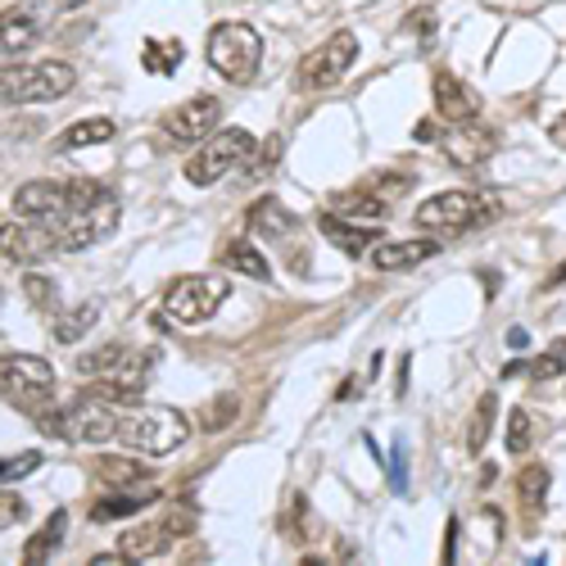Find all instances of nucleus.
Here are the masks:
<instances>
[{
	"instance_id": "39",
	"label": "nucleus",
	"mask_w": 566,
	"mask_h": 566,
	"mask_svg": "<svg viewBox=\"0 0 566 566\" xmlns=\"http://www.w3.org/2000/svg\"><path fill=\"white\" fill-rule=\"evenodd\" d=\"M403 462H408V449L395 444V458H390V485L395 490H403Z\"/></svg>"
},
{
	"instance_id": "15",
	"label": "nucleus",
	"mask_w": 566,
	"mask_h": 566,
	"mask_svg": "<svg viewBox=\"0 0 566 566\" xmlns=\"http://www.w3.org/2000/svg\"><path fill=\"white\" fill-rule=\"evenodd\" d=\"M0 254L14 259V263H36L45 254H55V235L45 222H28V218L6 222L0 227Z\"/></svg>"
},
{
	"instance_id": "25",
	"label": "nucleus",
	"mask_w": 566,
	"mask_h": 566,
	"mask_svg": "<svg viewBox=\"0 0 566 566\" xmlns=\"http://www.w3.org/2000/svg\"><path fill=\"white\" fill-rule=\"evenodd\" d=\"M218 263H222L227 272H241V276H250V281H272L268 259H263V254H259L250 241H235V245H227Z\"/></svg>"
},
{
	"instance_id": "22",
	"label": "nucleus",
	"mask_w": 566,
	"mask_h": 566,
	"mask_svg": "<svg viewBox=\"0 0 566 566\" xmlns=\"http://www.w3.org/2000/svg\"><path fill=\"white\" fill-rule=\"evenodd\" d=\"M245 227H250L254 235H263V241H281V235L291 231V213L276 205V196H263V200H254V205H250Z\"/></svg>"
},
{
	"instance_id": "9",
	"label": "nucleus",
	"mask_w": 566,
	"mask_h": 566,
	"mask_svg": "<svg viewBox=\"0 0 566 566\" xmlns=\"http://www.w3.org/2000/svg\"><path fill=\"white\" fill-rule=\"evenodd\" d=\"M227 300V276L218 272H191V276H177L168 295H164V313L172 322H186V326H200L209 322Z\"/></svg>"
},
{
	"instance_id": "37",
	"label": "nucleus",
	"mask_w": 566,
	"mask_h": 566,
	"mask_svg": "<svg viewBox=\"0 0 566 566\" xmlns=\"http://www.w3.org/2000/svg\"><path fill=\"white\" fill-rule=\"evenodd\" d=\"M28 516V503L19 499V494H0V531H10V526H19Z\"/></svg>"
},
{
	"instance_id": "24",
	"label": "nucleus",
	"mask_w": 566,
	"mask_h": 566,
	"mask_svg": "<svg viewBox=\"0 0 566 566\" xmlns=\"http://www.w3.org/2000/svg\"><path fill=\"white\" fill-rule=\"evenodd\" d=\"M155 499H159V490H140V494H114V499H101V503H91V522H118V516H136V512H146Z\"/></svg>"
},
{
	"instance_id": "13",
	"label": "nucleus",
	"mask_w": 566,
	"mask_h": 566,
	"mask_svg": "<svg viewBox=\"0 0 566 566\" xmlns=\"http://www.w3.org/2000/svg\"><path fill=\"white\" fill-rule=\"evenodd\" d=\"M440 146H444V155H449V164L453 168H481L490 155H494V146H499V136L485 127V123H476V118H467V123H449V132L440 136Z\"/></svg>"
},
{
	"instance_id": "20",
	"label": "nucleus",
	"mask_w": 566,
	"mask_h": 566,
	"mask_svg": "<svg viewBox=\"0 0 566 566\" xmlns=\"http://www.w3.org/2000/svg\"><path fill=\"white\" fill-rule=\"evenodd\" d=\"M64 535H69V512L64 507H55L51 516H45V526L23 544V562L28 566H36V562H51L55 553H60V544H64Z\"/></svg>"
},
{
	"instance_id": "5",
	"label": "nucleus",
	"mask_w": 566,
	"mask_h": 566,
	"mask_svg": "<svg viewBox=\"0 0 566 566\" xmlns=\"http://www.w3.org/2000/svg\"><path fill=\"white\" fill-rule=\"evenodd\" d=\"M55 395V367L36 358V354H6L0 358V399L23 408V412H41Z\"/></svg>"
},
{
	"instance_id": "16",
	"label": "nucleus",
	"mask_w": 566,
	"mask_h": 566,
	"mask_svg": "<svg viewBox=\"0 0 566 566\" xmlns=\"http://www.w3.org/2000/svg\"><path fill=\"white\" fill-rule=\"evenodd\" d=\"M431 96H436V114L444 123H467V118H476L481 114V96L471 91L462 77H453L449 69H440L431 77Z\"/></svg>"
},
{
	"instance_id": "41",
	"label": "nucleus",
	"mask_w": 566,
	"mask_h": 566,
	"mask_svg": "<svg viewBox=\"0 0 566 566\" xmlns=\"http://www.w3.org/2000/svg\"><path fill=\"white\" fill-rule=\"evenodd\" d=\"M412 140L431 146V140H440V127H436V123H417V127H412Z\"/></svg>"
},
{
	"instance_id": "18",
	"label": "nucleus",
	"mask_w": 566,
	"mask_h": 566,
	"mask_svg": "<svg viewBox=\"0 0 566 566\" xmlns=\"http://www.w3.org/2000/svg\"><path fill=\"white\" fill-rule=\"evenodd\" d=\"M317 231H322L340 254H349V259H358L363 250H371L376 241H381V227H349V218H336V213H322V218H317Z\"/></svg>"
},
{
	"instance_id": "14",
	"label": "nucleus",
	"mask_w": 566,
	"mask_h": 566,
	"mask_svg": "<svg viewBox=\"0 0 566 566\" xmlns=\"http://www.w3.org/2000/svg\"><path fill=\"white\" fill-rule=\"evenodd\" d=\"M218 123H222V105H218V96H191L186 105L168 109L164 132H168L172 140H209V136L218 132Z\"/></svg>"
},
{
	"instance_id": "4",
	"label": "nucleus",
	"mask_w": 566,
	"mask_h": 566,
	"mask_svg": "<svg viewBox=\"0 0 566 566\" xmlns=\"http://www.w3.org/2000/svg\"><path fill=\"white\" fill-rule=\"evenodd\" d=\"M77 82L73 64L41 60V64H10L0 69V105H45L69 96Z\"/></svg>"
},
{
	"instance_id": "33",
	"label": "nucleus",
	"mask_w": 566,
	"mask_h": 566,
	"mask_svg": "<svg viewBox=\"0 0 566 566\" xmlns=\"http://www.w3.org/2000/svg\"><path fill=\"white\" fill-rule=\"evenodd\" d=\"M36 467H41V453H36V449H23V453L0 458V485H10V481H23V476H32Z\"/></svg>"
},
{
	"instance_id": "36",
	"label": "nucleus",
	"mask_w": 566,
	"mask_h": 566,
	"mask_svg": "<svg viewBox=\"0 0 566 566\" xmlns=\"http://www.w3.org/2000/svg\"><path fill=\"white\" fill-rule=\"evenodd\" d=\"M235 412H241V399H235V395H222V399L213 403V412L205 417V431H222L227 421H235Z\"/></svg>"
},
{
	"instance_id": "6",
	"label": "nucleus",
	"mask_w": 566,
	"mask_h": 566,
	"mask_svg": "<svg viewBox=\"0 0 566 566\" xmlns=\"http://www.w3.org/2000/svg\"><path fill=\"white\" fill-rule=\"evenodd\" d=\"M499 196L490 191H440L431 200H421L417 209V227H431V231H471L490 218H499Z\"/></svg>"
},
{
	"instance_id": "2",
	"label": "nucleus",
	"mask_w": 566,
	"mask_h": 566,
	"mask_svg": "<svg viewBox=\"0 0 566 566\" xmlns=\"http://www.w3.org/2000/svg\"><path fill=\"white\" fill-rule=\"evenodd\" d=\"M114 440L127 453L164 458V453H177L186 440H191V421H186L177 408H136V403H127L123 417H118Z\"/></svg>"
},
{
	"instance_id": "31",
	"label": "nucleus",
	"mask_w": 566,
	"mask_h": 566,
	"mask_svg": "<svg viewBox=\"0 0 566 566\" xmlns=\"http://www.w3.org/2000/svg\"><path fill=\"white\" fill-rule=\"evenodd\" d=\"M132 345H123V340H114V345H101L96 354H82V363H77V371L82 376H96V381H105V376L123 363V354H127Z\"/></svg>"
},
{
	"instance_id": "10",
	"label": "nucleus",
	"mask_w": 566,
	"mask_h": 566,
	"mask_svg": "<svg viewBox=\"0 0 566 566\" xmlns=\"http://www.w3.org/2000/svg\"><path fill=\"white\" fill-rule=\"evenodd\" d=\"M358 60V36L354 32H336L332 41L313 45V55L300 60L295 69V86L300 91H332L336 82H345V73Z\"/></svg>"
},
{
	"instance_id": "19",
	"label": "nucleus",
	"mask_w": 566,
	"mask_h": 566,
	"mask_svg": "<svg viewBox=\"0 0 566 566\" xmlns=\"http://www.w3.org/2000/svg\"><path fill=\"white\" fill-rule=\"evenodd\" d=\"M326 213L349 218V222H381L390 218V200L381 191H336L326 200Z\"/></svg>"
},
{
	"instance_id": "1",
	"label": "nucleus",
	"mask_w": 566,
	"mask_h": 566,
	"mask_svg": "<svg viewBox=\"0 0 566 566\" xmlns=\"http://www.w3.org/2000/svg\"><path fill=\"white\" fill-rule=\"evenodd\" d=\"M118 218H123V205L114 191L96 181H73V209L55 222H45L55 235V250L64 254H77V250H91V245H105L109 235L118 231Z\"/></svg>"
},
{
	"instance_id": "28",
	"label": "nucleus",
	"mask_w": 566,
	"mask_h": 566,
	"mask_svg": "<svg viewBox=\"0 0 566 566\" xmlns=\"http://www.w3.org/2000/svg\"><path fill=\"white\" fill-rule=\"evenodd\" d=\"M114 140V118H82L60 136V150H82V146H105Z\"/></svg>"
},
{
	"instance_id": "40",
	"label": "nucleus",
	"mask_w": 566,
	"mask_h": 566,
	"mask_svg": "<svg viewBox=\"0 0 566 566\" xmlns=\"http://www.w3.org/2000/svg\"><path fill=\"white\" fill-rule=\"evenodd\" d=\"M507 349H516V354L531 349V332H526V326H512V332H507Z\"/></svg>"
},
{
	"instance_id": "29",
	"label": "nucleus",
	"mask_w": 566,
	"mask_h": 566,
	"mask_svg": "<svg viewBox=\"0 0 566 566\" xmlns=\"http://www.w3.org/2000/svg\"><path fill=\"white\" fill-rule=\"evenodd\" d=\"M494 408H499V399L494 395H481V403H476V412H471V421H467V453L476 458L485 444H490V427H494Z\"/></svg>"
},
{
	"instance_id": "45",
	"label": "nucleus",
	"mask_w": 566,
	"mask_h": 566,
	"mask_svg": "<svg viewBox=\"0 0 566 566\" xmlns=\"http://www.w3.org/2000/svg\"><path fill=\"white\" fill-rule=\"evenodd\" d=\"M557 281H566V263H562V268L553 272V281H548V286H557Z\"/></svg>"
},
{
	"instance_id": "30",
	"label": "nucleus",
	"mask_w": 566,
	"mask_h": 566,
	"mask_svg": "<svg viewBox=\"0 0 566 566\" xmlns=\"http://www.w3.org/2000/svg\"><path fill=\"white\" fill-rule=\"evenodd\" d=\"M516 494H522L526 512H544V499H548V467L531 462L522 476H516Z\"/></svg>"
},
{
	"instance_id": "44",
	"label": "nucleus",
	"mask_w": 566,
	"mask_h": 566,
	"mask_svg": "<svg viewBox=\"0 0 566 566\" xmlns=\"http://www.w3.org/2000/svg\"><path fill=\"white\" fill-rule=\"evenodd\" d=\"M60 10H77V6H86V0H55Z\"/></svg>"
},
{
	"instance_id": "11",
	"label": "nucleus",
	"mask_w": 566,
	"mask_h": 566,
	"mask_svg": "<svg viewBox=\"0 0 566 566\" xmlns=\"http://www.w3.org/2000/svg\"><path fill=\"white\" fill-rule=\"evenodd\" d=\"M196 531V516L191 512H168V516H150V522H140L132 531H123L118 539V553L127 562H146V557H159L168 553L181 535H191Z\"/></svg>"
},
{
	"instance_id": "26",
	"label": "nucleus",
	"mask_w": 566,
	"mask_h": 566,
	"mask_svg": "<svg viewBox=\"0 0 566 566\" xmlns=\"http://www.w3.org/2000/svg\"><path fill=\"white\" fill-rule=\"evenodd\" d=\"M96 471L105 476V485L118 490V494H132L140 481H150V471L140 462H132V458H96Z\"/></svg>"
},
{
	"instance_id": "3",
	"label": "nucleus",
	"mask_w": 566,
	"mask_h": 566,
	"mask_svg": "<svg viewBox=\"0 0 566 566\" xmlns=\"http://www.w3.org/2000/svg\"><path fill=\"white\" fill-rule=\"evenodd\" d=\"M118 417H123V408H114V399L96 395V399H82L73 408L36 417V427L45 436L69 440V444H109L118 436Z\"/></svg>"
},
{
	"instance_id": "43",
	"label": "nucleus",
	"mask_w": 566,
	"mask_h": 566,
	"mask_svg": "<svg viewBox=\"0 0 566 566\" xmlns=\"http://www.w3.org/2000/svg\"><path fill=\"white\" fill-rule=\"evenodd\" d=\"M408 28H412V32H431V28H436V19H431L427 10H421V14H412V19H408Z\"/></svg>"
},
{
	"instance_id": "27",
	"label": "nucleus",
	"mask_w": 566,
	"mask_h": 566,
	"mask_svg": "<svg viewBox=\"0 0 566 566\" xmlns=\"http://www.w3.org/2000/svg\"><path fill=\"white\" fill-rule=\"evenodd\" d=\"M181 60H186V51H181V41H146L140 45V64H146V73H155V77H168V73H177L181 69Z\"/></svg>"
},
{
	"instance_id": "42",
	"label": "nucleus",
	"mask_w": 566,
	"mask_h": 566,
	"mask_svg": "<svg viewBox=\"0 0 566 566\" xmlns=\"http://www.w3.org/2000/svg\"><path fill=\"white\" fill-rule=\"evenodd\" d=\"M548 136H553V146H557V150H566V114H562V118L548 127Z\"/></svg>"
},
{
	"instance_id": "17",
	"label": "nucleus",
	"mask_w": 566,
	"mask_h": 566,
	"mask_svg": "<svg viewBox=\"0 0 566 566\" xmlns=\"http://www.w3.org/2000/svg\"><path fill=\"white\" fill-rule=\"evenodd\" d=\"M436 254H440V241H427V235H417V241H376L371 268H381V272H412L417 263H427Z\"/></svg>"
},
{
	"instance_id": "34",
	"label": "nucleus",
	"mask_w": 566,
	"mask_h": 566,
	"mask_svg": "<svg viewBox=\"0 0 566 566\" xmlns=\"http://www.w3.org/2000/svg\"><path fill=\"white\" fill-rule=\"evenodd\" d=\"M23 295L32 300V308H55V300H60L55 281L41 276V272H28V276H23Z\"/></svg>"
},
{
	"instance_id": "38",
	"label": "nucleus",
	"mask_w": 566,
	"mask_h": 566,
	"mask_svg": "<svg viewBox=\"0 0 566 566\" xmlns=\"http://www.w3.org/2000/svg\"><path fill=\"white\" fill-rule=\"evenodd\" d=\"M281 150H286V140H281V136H268V146H263V150H254L259 159H254V168H250V172H268L272 164H281Z\"/></svg>"
},
{
	"instance_id": "21",
	"label": "nucleus",
	"mask_w": 566,
	"mask_h": 566,
	"mask_svg": "<svg viewBox=\"0 0 566 566\" xmlns=\"http://www.w3.org/2000/svg\"><path fill=\"white\" fill-rule=\"evenodd\" d=\"M96 322H101V304H96V300H82V304H73V308H60V317H55V326H51V340L77 345Z\"/></svg>"
},
{
	"instance_id": "35",
	"label": "nucleus",
	"mask_w": 566,
	"mask_h": 566,
	"mask_svg": "<svg viewBox=\"0 0 566 566\" xmlns=\"http://www.w3.org/2000/svg\"><path fill=\"white\" fill-rule=\"evenodd\" d=\"M526 449H531V412L526 408H512V417H507V453L522 458Z\"/></svg>"
},
{
	"instance_id": "23",
	"label": "nucleus",
	"mask_w": 566,
	"mask_h": 566,
	"mask_svg": "<svg viewBox=\"0 0 566 566\" xmlns=\"http://www.w3.org/2000/svg\"><path fill=\"white\" fill-rule=\"evenodd\" d=\"M36 19L28 10H6L0 14V55H23L28 45L36 41Z\"/></svg>"
},
{
	"instance_id": "32",
	"label": "nucleus",
	"mask_w": 566,
	"mask_h": 566,
	"mask_svg": "<svg viewBox=\"0 0 566 566\" xmlns=\"http://www.w3.org/2000/svg\"><path fill=\"white\" fill-rule=\"evenodd\" d=\"M562 371H566V340H557L548 354L526 363V376H535V381H553V376H562Z\"/></svg>"
},
{
	"instance_id": "12",
	"label": "nucleus",
	"mask_w": 566,
	"mask_h": 566,
	"mask_svg": "<svg viewBox=\"0 0 566 566\" xmlns=\"http://www.w3.org/2000/svg\"><path fill=\"white\" fill-rule=\"evenodd\" d=\"M10 205L28 222H55L73 209V181H23Z\"/></svg>"
},
{
	"instance_id": "8",
	"label": "nucleus",
	"mask_w": 566,
	"mask_h": 566,
	"mask_svg": "<svg viewBox=\"0 0 566 566\" xmlns=\"http://www.w3.org/2000/svg\"><path fill=\"white\" fill-rule=\"evenodd\" d=\"M254 150H259V146H254V136H250L245 127H222V132H213V136L205 140L200 155L186 159V181H191V186H213V181H222L231 168L250 164Z\"/></svg>"
},
{
	"instance_id": "7",
	"label": "nucleus",
	"mask_w": 566,
	"mask_h": 566,
	"mask_svg": "<svg viewBox=\"0 0 566 566\" xmlns=\"http://www.w3.org/2000/svg\"><path fill=\"white\" fill-rule=\"evenodd\" d=\"M205 51L227 82H250L263 64V36L250 23H213Z\"/></svg>"
}]
</instances>
